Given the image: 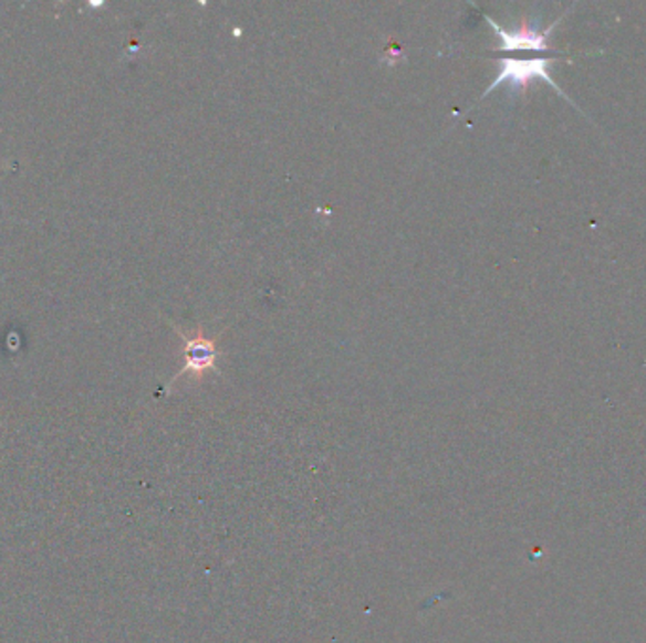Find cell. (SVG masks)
<instances>
[{"instance_id": "3", "label": "cell", "mask_w": 646, "mask_h": 643, "mask_svg": "<svg viewBox=\"0 0 646 643\" xmlns=\"http://www.w3.org/2000/svg\"><path fill=\"white\" fill-rule=\"evenodd\" d=\"M486 20L493 27V31L498 34L499 40H501V45H499V50L501 52H549V39L550 34H552V29L558 25L556 23H552L549 29H535V27L528 25V23H522V25L518 27V29H503V27H499L496 21L490 20L488 15H486Z\"/></svg>"}, {"instance_id": "2", "label": "cell", "mask_w": 646, "mask_h": 643, "mask_svg": "<svg viewBox=\"0 0 646 643\" xmlns=\"http://www.w3.org/2000/svg\"><path fill=\"white\" fill-rule=\"evenodd\" d=\"M178 336H180L181 341H184V368L180 372L176 373L173 381L168 383V387L173 386L178 378L186 376V373H194L195 380H201L202 376L212 370V372H218V367H216V360L220 357V351L216 348V340L218 338H207L202 335V328L197 330V335H186L181 328L173 325Z\"/></svg>"}, {"instance_id": "1", "label": "cell", "mask_w": 646, "mask_h": 643, "mask_svg": "<svg viewBox=\"0 0 646 643\" xmlns=\"http://www.w3.org/2000/svg\"><path fill=\"white\" fill-rule=\"evenodd\" d=\"M552 63V59L539 57V59H501L499 61V74L496 77V82L485 91L482 98L488 97L491 91L499 87L501 84L511 85L512 91H524L531 82L535 80H544L546 84L552 85L554 89L563 95V91L560 89V85L552 80L550 76L549 66Z\"/></svg>"}]
</instances>
